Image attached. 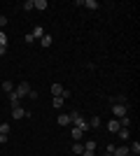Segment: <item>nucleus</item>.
Wrapping results in <instances>:
<instances>
[{"mask_svg":"<svg viewBox=\"0 0 140 156\" xmlns=\"http://www.w3.org/2000/svg\"><path fill=\"white\" fill-rule=\"evenodd\" d=\"M126 112H128V105H121V103H114V105H112V114H114V119L126 117Z\"/></svg>","mask_w":140,"mask_h":156,"instance_id":"1","label":"nucleus"},{"mask_svg":"<svg viewBox=\"0 0 140 156\" xmlns=\"http://www.w3.org/2000/svg\"><path fill=\"white\" fill-rule=\"evenodd\" d=\"M28 91H31V84H28V82H19V84L14 86V93H16L19 98L28 96Z\"/></svg>","mask_w":140,"mask_h":156,"instance_id":"2","label":"nucleus"},{"mask_svg":"<svg viewBox=\"0 0 140 156\" xmlns=\"http://www.w3.org/2000/svg\"><path fill=\"white\" fill-rule=\"evenodd\" d=\"M80 7H87V9H98V2L96 0H77Z\"/></svg>","mask_w":140,"mask_h":156,"instance_id":"3","label":"nucleus"},{"mask_svg":"<svg viewBox=\"0 0 140 156\" xmlns=\"http://www.w3.org/2000/svg\"><path fill=\"white\" fill-rule=\"evenodd\" d=\"M12 117L14 119H23V117H31V112H28V110H21V107H14V110H12Z\"/></svg>","mask_w":140,"mask_h":156,"instance_id":"4","label":"nucleus"},{"mask_svg":"<svg viewBox=\"0 0 140 156\" xmlns=\"http://www.w3.org/2000/svg\"><path fill=\"white\" fill-rule=\"evenodd\" d=\"M119 128H121L119 119H110V121H107V130H110V133H117Z\"/></svg>","mask_w":140,"mask_h":156,"instance_id":"5","label":"nucleus"},{"mask_svg":"<svg viewBox=\"0 0 140 156\" xmlns=\"http://www.w3.org/2000/svg\"><path fill=\"white\" fill-rule=\"evenodd\" d=\"M56 124H59L61 128H63V126H68V124H70V117H68V114H59V119H56Z\"/></svg>","mask_w":140,"mask_h":156,"instance_id":"6","label":"nucleus"},{"mask_svg":"<svg viewBox=\"0 0 140 156\" xmlns=\"http://www.w3.org/2000/svg\"><path fill=\"white\" fill-rule=\"evenodd\" d=\"M61 93H63V86H61L59 82H54L52 84V96H61Z\"/></svg>","mask_w":140,"mask_h":156,"instance_id":"7","label":"nucleus"},{"mask_svg":"<svg viewBox=\"0 0 140 156\" xmlns=\"http://www.w3.org/2000/svg\"><path fill=\"white\" fill-rule=\"evenodd\" d=\"M128 147H114V156H128Z\"/></svg>","mask_w":140,"mask_h":156,"instance_id":"8","label":"nucleus"},{"mask_svg":"<svg viewBox=\"0 0 140 156\" xmlns=\"http://www.w3.org/2000/svg\"><path fill=\"white\" fill-rule=\"evenodd\" d=\"M40 44L42 47H52V35H42V37H40Z\"/></svg>","mask_w":140,"mask_h":156,"instance_id":"9","label":"nucleus"},{"mask_svg":"<svg viewBox=\"0 0 140 156\" xmlns=\"http://www.w3.org/2000/svg\"><path fill=\"white\" fill-rule=\"evenodd\" d=\"M31 35H33L35 40H40L42 35H45V33H42V26H35V28H33V33H31Z\"/></svg>","mask_w":140,"mask_h":156,"instance_id":"10","label":"nucleus"},{"mask_svg":"<svg viewBox=\"0 0 140 156\" xmlns=\"http://www.w3.org/2000/svg\"><path fill=\"white\" fill-rule=\"evenodd\" d=\"M47 7H49V5H47V0H35V9H42V12H45Z\"/></svg>","mask_w":140,"mask_h":156,"instance_id":"11","label":"nucleus"},{"mask_svg":"<svg viewBox=\"0 0 140 156\" xmlns=\"http://www.w3.org/2000/svg\"><path fill=\"white\" fill-rule=\"evenodd\" d=\"M70 135H73L75 140H77V142H80V140H82V135H84V133H82L80 128H73V130H70Z\"/></svg>","mask_w":140,"mask_h":156,"instance_id":"12","label":"nucleus"},{"mask_svg":"<svg viewBox=\"0 0 140 156\" xmlns=\"http://www.w3.org/2000/svg\"><path fill=\"white\" fill-rule=\"evenodd\" d=\"M2 91H5V93H12L14 91V84H12V82H2Z\"/></svg>","mask_w":140,"mask_h":156,"instance_id":"13","label":"nucleus"},{"mask_svg":"<svg viewBox=\"0 0 140 156\" xmlns=\"http://www.w3.org/2000/svg\"><path fill=\"white\" fill-rule=\"evenodd\" d=\"M52 105L56 107V110H59L61 105H63V98H61V96H54V98H52Z\"/></svg>","mask_w":140,"mask_h":156,"instance_id":"14","label":"nucleus"},{"mask_svg":"<svg viewBox=\"0 0 140 156\" xmlns=\"http://www.w3.org/2000/svg\"><path fill=\"white\" fill-rule=\"evenodd\" d=\"M117 133H119V137H121V140H128V137H131V133H128V128H119V130H117Z\"/></svg>","mask_w":140,"mask_h":156,"instance_id":"15","label":"nucleus"},{"mask_svg":"<svg viewBox=\"0 0 140 156\" xmlns=\"http://www.w3.org/2000/svg\"><path fill=\"white\" fill-rule=\"evenodd\" d=\"M73 151L82 156V151H84V144H82V142H75V144H73Z\"/></svg>","mask_w":140,"mask_h":156,"instance_id":"16","label":"nucleus"},{"mask_svg":"<svg viewBox=\"0 0 140 156\" xmlns=\"http://www.w3.org/2000/svg\"><path fill=\"white\" fill-rule=\"evenodd\" d=\"M0 135H9V124H0Z\"/></svg>","mask_w":140,"mask_h":156,"instance_id":"17","label":"nucleus"},{"mask_svg":"<svg viewBox=\"0 0 140 156\" xmlns=\"http://www.w3.org/2000/svg\"><path fill=\"white\" fill-rule=\"evenodd\" d=\"M87 124H89V128H98V126H100V119H98V117H93L91 121H87Z\"/></svg>","mask_w":140,"mask_h":156,"instance_id":"18","label":"nucleus"},{"mask_svg":"<svg viewBox=\"0 0 140 156\" xmlns=\"http://www.w3.org/2000/svg\"><path fill=\"white\" fill-rule=\"evenodd\" d=\"M23 9H35V0H26V2H23Z\"/></svg>","mask_w":140,"mask_h":156,"instance_id":"19","label":"nucleus"},{"mask_svg":"<svg viewBox=\"0 0 140 156\" xmlns=\"http://www.w3.org/2000/svg\"><path fill=\"white\" fill-rule=\"evenodd\" d=\"M84 149H89V151H96V142H93V140H89V142H84Z\"/></svg>","mask_w":140,"mask_h":156,"instance_id":"20","label":"nucleus"},{"mask_svg":"<svg viewBox=\"0 0 140 156\" xmlns=\"http://www.w3.org/2000/svg\"><path fill=\"white\" fill-rule=\"evenodd\" d=\"M128 151H133V154H140V142H133L128 147Z\"/></svg>","mask_w":140,"mask_h":156,"instance_id":"21","label":"nucleus"},{"mask_svg":"<svg viewBox=\"0 0 140 156\" xmlns=\"http://www.w3.org/2000/svg\"><path fill=\"white\" fill-rule=\"evenodd\" d=\"M0 44H2V47H7V35H5L2 30H0Z\"/></svg>","mask_w":140,"mask_h":156,"instance_id":"22","label":"nucleus"},{"mask_svg":"<svg viewBox=\"0 0 140 156\" xmlns=\"http://www.w3.org/2000/svg\"><path fill=\"white\" fill-rule=\"evenodd\" d=\"M82 156H96V151H89V149H84V151H82Z\"/></svg>","mask_w":140,"mask_h":156,"instance_id":"23","label":"nucleus"},{"mask_svg":"<svg viewBox=\"0 0 140 156\" xmlns=\"http://www.w3.org/2000/svg\"><path fill=\"white\" fill-rule=\"evenodd\" d=\"M0 26H7V19H5V16H0Z\"/></svg>","mask_w":140,"mask_h":156,"instance_id":"24","label":"nucleus"},{"mask_svg":"<svg viewBox=\"0 0 140 156\" xmlns=\"http://www.w3.org/2000/svg\"><path fill=\"white\" fill-rule=\"evenodd\" d=\"M5 51H7V47H2V44H0V56H2Z\"/></svg>","mask_w":140,"mask_h":156,"instance_id":"25","label":"nucleus"},{"mask_svg":"<svg viewBox=\"0 0 140 156\" xmlns=\"http://www.w3.org/2000/svg\"><path fill=\"white\" fill-rule=\"evenodd\" d=\"M105 156H114V154H112V151H105Z\"/></svg>","mask_w":140,"mask_h":156,"instance_id":"26","label":"nucleus"},{"mask_svg":"<svg viewBox=\"0 0 140 156\" xmlns=\"http://www.w3.org/2000/svg\"><path fill=\"white\" fill-rule=\"evenodd\" d=\"M131 156H138V154H131Z\"/></svg>","mask_w":140,"mask_h":156,"instance_id":"27","label":"nucleus"}]
</instances>
